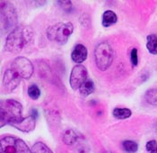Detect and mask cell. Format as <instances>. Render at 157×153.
Segmentation results:
<instances>
[{
	"label": "cell",
	"mask_w": 157,
	"mask_h": 153,
	"mask_svg": "<svg viewBox=\"0 0 157 153\" xmlns=\"http://www.w3.org/2000/svg\"><path fill=\"white\" fill-rule=\"evenodd\" d=\"M33 32L30 27L18 26L10 32L6 37L5 48L12 53L20 52L23 48L28 44L33 39Z\"/></svg>",
	"instance_id": "6da1fadb"
},
{
	"label": "cell",
	"mask_w": 157,
	"mask_h": 153,
	"mask_svg": "<svg viewBox=\"0 0 157 153\" xmlns=\"http://www.w3.org/2000/svg\"><path fill=\"white\" fill-rule=\"evenodd\" d=\"M23 106L13 99L1 101L0 106V122L1 127L6 124L13 125L23 120Z\"/></svg>",
	"instance_id": "7a4b0ae2"
},
{
	"label": "cell",
	"mask_w": 157,
	"mask_h": 153,
	"mask_svg": "<svg viewBox=\"0 0 157 153\" xmlns=\"http://www.w3.org/2000/svg\"><path fill=\"white\" fill-rule=\"evenodd\" d=\"M114 58V51L109 42H102L94 50V59L96 67L101 71L107 70L110 67Z\"/></svg>",
	"instance_id": "3957f363"
},
{
	"label": "cell",
	"mask_w": 157,
	"mask_h": 153,
	"mask_svg": "<svg viewBox=\"0 0 157 153\" xmlns=\"http://www.w3.org/2000/svg\"><path fill=\"white\" fill-rule=\"evenodd\" d=\"M74 32L72 23H59L50 26L47 30V37L52 42H57L60 44H65Z\"/></svg>",
	"instance_id": "277c9868"
},
{
	"label": "cell",
	"mask_w": 157,
	"mask_h": 153,
	"mask_svg": "<svg viewBox=\"0 0 157 153\" xmlns=\"http://www.w3.org/2000/svg\"><path fill=\"white\" fill-rule=\"evenodd\" d=\"M0 150L1 153H32L23 140L13 136L2 138L0 141Z\"/></svg>",
	"instance_id": "5b68a950"
},
{
	"label": "cell",
	"mask_w": 157,
	"mask_h": 153,
	"mask_svg": "<svg viewBox=\"0 0 157 153\" xmlns=\"http://www.w3.org/2000/svg\"><path fill=\"white\" fill-rule=\"evenodd\" d=\"M17 14L16 11L11 3L2 2L1 5V24L2 31L7 33L10 30L16 28Z\"/></svg>",
	"instance_id": "8992f818"
},
{
	"label": "cell",
	"mask_w": 157,
	"mask_h": 153,
	"mask_svg": "<svg viewBox=\"0 0 157 153\" xmlns=\"http://www.w3.org/2000/svg\"><path fill=\"white\" fill-rule=\"evenodd\" d=\"M11 70L16 72L22 79H28L33 74L34 68L30 59L25 57H18L12 62Z\"/></svg>",
	"instance_id": "52a82bcc"
},
{
	"label": "cell",
	"mask_w": 157,
	"mask_h": 153,
	"mask_svg": "<svg viewBox=\"0 0 157 153\" xmlns=\"http://www.w3.org/2000/svg\"><path fill=\"white\" fill-rule=\"evenodd\" d=\"M88 79V72L84 65L77 64L73 68L71 74H70V79L69 83L70 86L74 90L79 89L82 85Z\"/></svg>",
	"instance_id": "ba28073f"
},
{
	"label": "cell",
	"mask_w": 157,
	"mask_h": 153,
	"mask_svg": "<svg viewBox=\"0 0 157 153\" xmlns=\"http://www.w3.org/2000/svg\"><path fill=\"white\" fill-rule=\"evenodd\" d=\"M21 77L14 71L9 69L6 70L3 78V86L5 89L8 92L13 91L21 82Z\"/></svg>",
	"instance_id": "9c48e42d"
},
{
	"label": "cell",
	"mask_w": 157,
	"mask_h": 153,
	"mask_svg": "<svg viewBox=\"0 0 157 153\" xmlns=\"http://www.w3.org/2000/svg\"><path fill=\"white\" fill-rule=\"evenodd\" d=\"M35 123H36V119L33 116L30 115L28 117H24L20 122L13 124L12 126H13L14 128H16L19 131H21L29 132V131H32L35 128Z\"/></svg>",
	"instance_id": "30bf717a"
},
{
	"label": "cell",
	"mask_w": 157,
	"mask_h": 153,
	"mask_svg": "<svg viewBox=\"0 0 157 153\" xmlns=\"http://www.w3.org/2000/svg\"><path fill=\"white\" fill-rule=\"evenodd\" d=\"M87 54H88L87 49L83 44H77L73 50L71 58H72L74 62H75L77 64H80V63L84 62L86 59Z\"/></svg>",
	"instance_id": "8fae6325"
},
{
	"label": "cell",
	"mask_w": 157,
	"mask_h": 153,
	"mask_svg": "<svg viewBox=\"0 0 157 153\" xmlns=\"http://www.w3.org/2000/svg\"><path fill=\"white\" fill-rule=\"evenodd\" d=\"M117 20H118V17L116 14L111 10H107L102 14V25L104 27H109L112 24H116Z\"/></svg>",
	"instance_id": "7c38bea8"
},
{
	"label": "cell",
	"mask_w": 157,
	"mask_h": 153,
	"mask_svg": "<svg viewBox=\"0 0 157 153\" xmlns=\"http://www.w3.org/2000/svg\"><path fill=\"white\" fill-rule=\"evenodd\" d=\"M146 48L151 54H157V36L155 34H150L147 36Z\"/></svg>",
	"instance_id": "4fadbf2b"
},
{
	"label": "cell",
	"mask_w": 157,
	"mask_h": 153,
	"mask_svg": "<svg viewBox=\"0 0 157 153\" xmlns=\"http://www.w3.org/2000/svg\"><path fill=\"white\" fill-rule=\"evenodd\" d=\"M79 90H80V93H81L82 95L87 96V95H91L92 93H94V82L91 79H88L82 85V87L79 88Z\"/></svg>",
	"instance_id": "5bb4252c"
},
{
	"label": "cell",
	"mask_w": 157,
	"mask_h": 153,
	"mask_svg": "<svg viewBox=\"0 0 157 153\" xmlns=\"http://www.w3.org/2000/svg\"><path fill=\"white\" fill-rule=\"evenodd\" d=\"M77 139V134L73 130H67L63 134V141L67 145L74 144L75 142H76Z\"/></svg>",
	"instance_id": "9a60e30c"
},
{
	"label": "cell",
	"mask_w": 157,
	"mask_h": 153,
	"mask_svg": "<svg viewBox=\"0 0 157 153\" xmlns=\"http://www.w3.org/2000/svg\"><path fill=\"white\" fill-rule=\"evenodd\" d=\"M113 116L117 119H127L131 116V111L128 108H115L113 110Z\"/></svg>",
	"instance_id": "2e32d148"
},
{
	"label": "cell",
	"mask_w": 157,
	"mask_h": 153,
	"mask_svg": "<svg viewBox=\"0 0 157 153\" xmlns=\"http://www.w3.org/2000/svg\"><path fill=\"white\" fill-rule=\"evenodd\" d=\"M145 98L148 104L157 106V88H151L147 90L145 95Z\"/></svg>",
	"instance_id": "e0dca14e"
},
{
	"label": "cell",
	"mask_w": 157,
	"mask_h": 153,
	"mask_svg": "<svg viewBox=\"0 0 157 153\" xmlns=\"http://www.w3.org/2000/svg\"><path fill=\"white\" fill-rule=\"evenodd\" d=\"M32 153H53L50 149L43 142H36L32 147Z\"/></svg>",
	"instance_id": "ac0fdd59"
},
{
	"label": "cell",
	"mask_w": 157,
	"mask_h": 153,
	"mask_svg": "<svg viewBox=\"0 0 157 153\" xmlns=\"http://www.w3.org/2000/svg\"><path fill=\"white\" fill-rule=\"evenodd\" d=\"M122 148L128 153H135L138 150V145L133 141H125L122 142Z\"/></svg>",
	"instance_id": "d6986e66"
},
{
	"label": "cell",
	"mask_w": 157,
	"mask_h": 153,
	"mask_svg": "<svg viewBox=\"0 0 157 153\" xmlns=\"http://www.w3.org/2000/svg\"><path fill=\"white\" fill-rule=\"evenodd\" d=\"M28 95L33 100H37L40 96V90L37 85H31L28 87Z\"/></svg>",
	"instance_id": "ffe728a7"
},
{
	"label": "cell",
	"mask_w": 157,
	"mask_h": 153,
	"mask_svg": "<svg viewBox=\"0 0 157 153\" xmlns=\"http://www.w3.org/2000/svg\"><path fill=\"white\" fill-rule=\"evenodd\" d=\"M146 151L149 153H157V142L155 140L149 141L146 143Z\"/></svg>",
	"instance_id": "44dd1931"
},
{
	"label": "cell",
	"mask_w": 157,
	"mask_h": 153,
	"mask_svg": "<svg viewBox=\"0 0 157 153\" xmlns=\"http://www.w3.org/2000/svg\"><path fill=\"white\" fill-rule=\"evenodd\" d=\"M130 60H131V63L134 67H136L137 66V63H138V56H137V49L134 48L131 50V53H130Z\"/></svg>",
	"instance_id": "7402d4cb"
},
{
	"label": "cell",
	"mask_w": 157,
	"mask_h": 153,
	"mask_svg": "<svg viewBox=\"0 0 157 153\" xmlns=\"http://www.w3.org/2000/svg\"><path fill=\"white\" fill-rule=\"evenodd\" d=\"M59 4L60 5L61 8L65 11H70L72 8V2L71 1H59Z\"/></svg>",
	"instance_id": "603a6c76"
}]
</instances>
